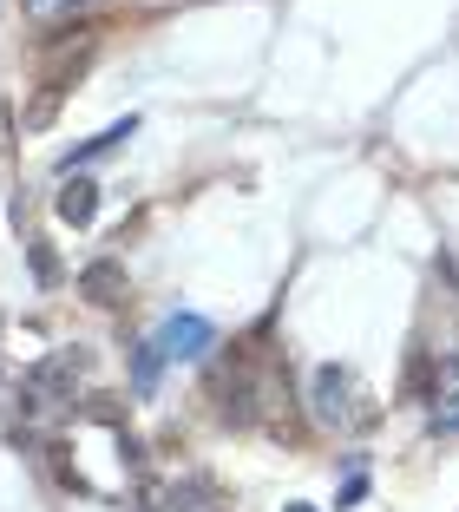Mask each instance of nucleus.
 <instances>
[{
  "label": "nucleus",
  "mask_w": 459,
  "mask_h": 512,
  "mask_svg": "<svg viewBox=\"0 0 459 512\" xmlns=\"http://www.w3.org/2000/svg\"><path fill=\"white\" fill-rule=\"evenodd\" d=\"M309 407H315V421L335 427V434H361V427H374V414H381L348 362H322L315 368L309 375Z\"/></svg>",
  "instance_id": "1"
},
{
  "label": "nucleus",
  "mask_w": 459,
  "mask_h": 512,
  "mask_svg": "<svg viewBox=\"0 0 459 512\" xmlns=\"http://www.w3.org/2000/svg\"><path fill=\"white\" fill-rule=\"evenodd\" d=\"M151 348H158L164 362H204L210 348H217V329H210L197 309H178V316H164V322H158Z\"/></svg>",
  "instance_id": "2"
},
{
  "label": "nucleus",
  "mask_w": 459,
  "mask_h": 512,
  "mask_svg": "<svg viewBox=\"0 0 459 512\" xmlns=\"http://www.w3.org/2000/svg\"><path fill=\"white\" fill-rule=\"evenodd\" d=\"M79 368H86V355H73V348L33 362L27 381H20V388H27V414H33V407H53V401H73V375H79Z\"/></svg>",
  "instance_id": "3"
},
{
  "label": "nucleus",
  "mask_w": 459,
  "mask_h": 512,
  "mask_svg": "<svg viewBox=\"0 0 459 512\" xmlns=\"http://www.w3.org/2000/svg\"><path fill=\"white\" fill-rule=\"evenodd\" d=\"M125 289H132V283H125V263H119V256H92L86 270H79V296H86L92 309H119Z\"/></svg>",
  "instance_id": "4"
},
{
  "label": "nucleus",
  "mask_w": 459,
  "mask_h": 512,
  "mask_svg": "<svg viewBox=\"0 0 459 512\" xmlns=\"http://www.w3.org/2000/svg\"><path fill=\"white\" fill-rule=\"evenodd\" d=\"M145 512H223V499L210 480H171L158 499H145Z\"/></svg>",
  "instance_id": "5"
},
{
  "label": "nucleus",
  "mask_w": 459,
  "mask_h": 512,
  "mask_svg": "<svg viewBox=\"0 0 459 512\" xmlns=\"http://www.w3.org/2000/svg\"><path fill=\"white\" fill-rule=\"evenodd\" d=\"M53 211H60V224L86 230L92 217H99V184H92V178H79V171H73V178H66L60 191H53Z\"/></svg>",
  "instance_id": "6"
},
{
  "label": "nucleus",
  "mask_w": 459,
  "mask_h": 512,
  "mask_svg": "<svg viewBox=\"0 0 459 512\" xmlns=\"http://www.w3.org/2000/svg\"><path fill=\"white\" fill-rule=\"evenodd\" d=\"M138 132V119H119V125H105V132H92L86 145H73V151H60V178H73L79 165H92V158H105V151H119L125 138Z\"/></svg>",
  "instance_id": "7"
},
{
  "label": "nucleus",
  "mask_w": 459,
  "mask_h": 512,
  "mask_svg": "<svg viewBox=\"0 0 459 512\" xmlns=\"http://www.w3.org/2000/svg\"><path fill=\"white\" fill-rule=\"evenodd\" d=\"M20 7H27V20L53 27V20H73V14H86L92 0H20Z\"/></svg>",
  "instance_id": "8"
},
{
  "label": "nucleus",
  "mask_w": 459,
  "mask_h": 512,
  "mask_svg": "<svg viewBox=\"0 0 459 512\" xmlns=\"http://www.w3.org/2000/svg\"><path fill=\"white\" fill-rule=\"evenodd\" d=\"M158 368H164V355H158L151 342H138V348H132V388L151 394V388H158Z\"/></svg>",
  "instance_id": "9"
},
{
  "label": "nucleus",
  "mask_w": 459,
  "mask_h": 512,
  "mask_svg": "<svg viewBox=\"0 0 459 512\" xmlns=\"http://www.w3.org/2000/svg\"><path fill=\"white\" fill-rule=\"evenodd\" d=\"M368 460H361V453H348V480H341V493H335V512H348V506H361V499H368Z\"/></svg>",
  "instance_id": "10"
},
{
  "label": "nucleus",
  "mask_w": 459,
  "mask_h": 512,
  "mask_svg": "<svg viewBox=\"0 0 459 512\" xmlns=\"http://www.w3.org/2000/svg\"><path fill=\"white\" fill-rule=\"evenodd\" d=\"M27 263H33V276H40L46 289L60 283V256H53V243H46V237H27Z\"/></svg>",
  "instance_id": "11"
},
{
  "label": "nucleus",
  "mask_w": 459,
  "mask_h": 512,
  "mask_svg": "<svg viewBox=\"0 0 459 512\" xmlns=\"http://www.w3.org/2000/svg\"><path fill=\"white\" fill-rule=\"evenodd\" d=\"M427 434H433V440L459 434V388H453V394H440V407H433V421H427Z\"/></svg>",
  "instance_id": "12"
},
{
  "label": "nucleus",
  "mask_w": 459,
  "mask_h": 512,
  "mask_svg": "<svg viewBox=\"0 0 459 512\" xmlns=\"http://www.w3.org/2000/svg\"><path fill=\"white\" fill-rule=\"evenodd\" d=\"M289 512H315V506H289Z\"/></svg>",
  "instance_id": "13"
}]
</instances>
